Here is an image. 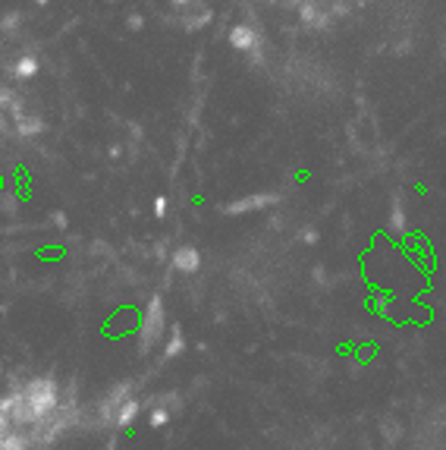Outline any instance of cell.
Returning <instances> with one entry per match:
<instances>
[{
    "label": "cell",
    "mask_w": 446,
    "mask_h": 450,
    "mask_svg": "<svg viewBox=\"0 0 446 450\" xmlns=\"http://www.w3.org/2000/svg\"><path fill=\"white\" fill-rule=\"evenodd\" d=\"M23 397L29 403L32 409H35V415H51L53 409L60 406V387L53 378H32L29 385L23 387Z\"/></svg>",
    "instance_id": "1"
},
{
    "label": "cell",
    "mask_w": 446,
    "mask_h": 450,
    "mask_svg": "<svg viewBox=\"0 0 446 450\" xmlns=\"http://www.w3.org/2000/svg\"><path fill=\"white\" fill-rule=\"evenodd\" d=\"M164 306H160V296H154L145 308V318H141V331H139V353H148L160 337H164Z\"/></svg>",
    "instance_id": "2"
},
{
    "label": "cell",
    "mask_w": 446,
    "mask_h": 450,
    "mask_svg": "<svg viewBox=\"0 0 446 450\" xmlns=\"http://www.w3.org/2000/svg\"><path fill=\"white\" fill-rule=\"evenodd\" d=\"M276 199H280V196H276V192H258V196H248V199L233 201V205H227V208H223V211H227V214H246V211H258V208L274 205Z\"/></svg>",
    "instance_id": "3"
},
{
    "label": "cell",
    "mask_w": 446,
    "mask_h": 450,
    "mask_svg": "<svg viewBox=\"0 0 446 450\" xmlns=\"http://www.w3.org/2000/svg\"><path fill=\"white\" fill-rule=\"evenodd\" d=\"M201 268V252L192 249V246H182V249L173 252V271L179 274H195Z\"/></svg>",
    "instance_id": "4"
},
{
    "label": "cell",
    "mask_w": 446,
    "mask_h": 450,
    "mask_svg": "<svg viewBox=\"0 0 446 450\" xmlns=\"http://www.w3.org/2000/svg\"><path fill=\"white\" fill-rule=\"evenodd\" d=\"M229 44L242 54H255L258 51V35H255V29H248V25H236V29L229 32Z\"/></svg>",
    "instance_id": "5"
},
{
    "label": "cell",
    "mask_w": 446,
    "mask_h": 450,
    "mask_svg": "<svg viewBox=\"0 0 446 450\" xmlns=\"http://www.w3.org/2000/svg\"><path fill=\"white\" fill-rule=\"evenodd\" d=\"M139 409H141V403L139 400H123V406L113 413V419H110V425H117V428H129L132 422H135V415H139Z\"/></svg>",
    "instance_id": "6"
},
{
    "label": "cell",
    "mask_w": 446,
    "mask_h": 450,
    "mask_svg": "<svg viewBox=\"0 0 446 450\" xmlns=\"http://www.w3.org/2000/svg\"><path fill=\"white\" fill-rule=\"evenodd\" d=\"M35 73H38V60H35V57H23V60L16 63V76H19V79H32Z\"/></svg>",
    "instance_id": "7"
},
{
    "label": "cell",
    "mask_w": 446,
    "mask_h": 450,
    "mask_svg": "<svg viewBox=\"0 0 446 450\" xmlns=\"http://www.w3.org/2000/svg\"><path fill=\"white\" fill-rule=\"evenodd\" d=\"M182 346H186V344H182L179 327H173V340L167 344V356H170V359H173V356H179V353H182Z\"/></svg>",
    "instance_id": "8"
},
{
    "label": "cell",
    "mask_w": 446,
    "mask_h": 450,
    "mask_svg": "<svg viewBox=\"0 0 446 450\" xmlns=\"http://www.w3.org/2000/svg\"><path fill=\"white\" fill-rule=\"evenodd\" d=\"M154 214H158V218H164V214H167V199L164 196L154 201Z\"/></svg>",
    "instance_id": "9"
},
{
    "label": "cell",
    "mask_w": 446,
    "mask_h": 450,
    "mask_svg": "<svg viewBox=\"0 0 446 450\" xmlns=\"http://www.w3.org/2000/svg\"><path fill=\"white\" fill-rule=\"evenodd\" d=\"M393 227H400V230H402V208H400V201L393 205Z\"/></svg>",
    "instance_id": "10"
},
{
    "label": "cell",
    "mask_w": 446,
    "mask_h": 450,
    "mask_svg": "<svg viewBox=\"0 0 446 450\" xmlns=\"http://www.w3.org/2000/svg\"><path fill=\"white\" fill-rule=\"evenodd\" d=\"M4 211H16V199L13 196H4Z\"/></svg>",
    "instance_id": "11"
},
{
    "label": "cell",
    "mask_w": 446,
    "mask_h": 450,
    "mask_svg": "<svg viewBox=\"0 0 446 450\" xmlns=\"http://www.w3.org/2000/svg\"><path fill=\"white\" fill-rule=\"evenodd\" d=\"M38 4H44V0H38Z\"/></svg>",
    "instance_id": "12"
}]
</instances>
